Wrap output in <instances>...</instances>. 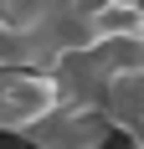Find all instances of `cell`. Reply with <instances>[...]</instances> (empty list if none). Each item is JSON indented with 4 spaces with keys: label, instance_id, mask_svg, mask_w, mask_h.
Returning <instances> with one entry per match:
<instances>
[{
    "label": "cell",
    "instance_id": "obj_1",
    "mask_svg": "<svg viewBox=\"0 0 144 149\" xmlns=\"http://www.w3.org/2000/svg\"><path fill=\"white\" fill-rule=\"evenodd\" d=\"M62 108V93L46 67H0V129L31 134Z\"/></svg>",
    "mask_w": 144,
    "mask_h": 149
},
{
    "label": "cell",
    "instance_id": "obj_2",
    "mask_svg": "<svg viewBox=\"0 0 144 149\" xmlns=\"http://www.w3.org/2000/svg\"><path fill=\"white\" fill-rule=\"evenodd\" d=\"M62 10H72V0H0V31H41Z\"/></svg>",
    "mask_w": 144,
    "mask_h": 149
}]
</instances>
